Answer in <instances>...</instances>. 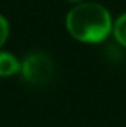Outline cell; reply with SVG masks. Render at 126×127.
<instances>
[{"mask_svg": "<svg viewBox=\"0 0 126 127\" xmlns=\"http://www.w3.org/2000/svg\"><path fill=\"white\" fill-rule=\"evenodd\" d=\"M67 30L79 41H102L111 30V18L108 10L98 3H80L67 15Z\"/></svg>", "mask_w": 126, "mask_h": 127, "instance_id": "6da1fadb", "label": "cell"}, {"mask_svg": "<svg viewBox=\"0 0 126 127\" xmlns=\"http://www.w3.org/2000/svg\"><path fill=\"white\" fill-rule=\"evenodd\" d=\"M21 69V64L18 59L7 53V52H0V77H9Z\"/></svg>", "mask_w": 126, "mask_h": 127, "instance_id": "3957f363", "label": "cell"}, {"mask_svg": "<svg viewBox=\"0 0 126 127\" xmlns=\"http://www.w3.org/2000/svg\"><path fill=\"white\" fill-rule=\"evenodd\" d=\"M68 1H73V3H76V1H80V0H68Z\"/></svg>", "mask_w": 126, "mask_h": 127, "instance_id": "8992f818", "label": "cell"}, {"mask_svg": "<svg viewBox=\"0 0 126 127\" xmlns=\"http://www.w3.org/2000/svg\"><path fill=\"white\" fill-rule=\"evenodd\" d=\"M7 34H9V24H7V21L0 15V47H1L3 43L6 41Z\"/></svg>", "mask_w": 126, "mask_h": 127, "instance_id": "5b68a950", "label": "cell"}, {"mask_svg": "<svg viewBox=\"0 0 126 127\" xmlns=\"http://www.w3.org/2000/svg\"><path fill=\"white\" fill-rule=\"evenodd\" d=\"M113 32H114L116 40H117L122 46L126 47V13L122 15V16L116 21L114 28H113Z\"/></svg>", "mask_w": 126, "mask_h": 127, "instance_id": "277c9868", "label": "cell"}, {"mask_svg": "<svg viewBox=\"0 0 126 127\" xmlns=\"http://www.w3.org/2000/svg\"><path fill=\"white\" fill-rule=\"evenodd\" d=\"M21 75L31 86H45L48 84L54 74L55 66L52 59L45 53H31L21 64Z\"/></svg>", "mask_w": 126, "mask_h": 127, "instance_id": "7a4b0ae2", "label": "cell"}]
</instances>
